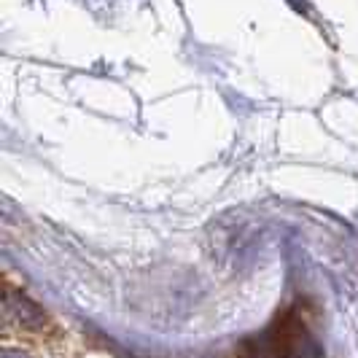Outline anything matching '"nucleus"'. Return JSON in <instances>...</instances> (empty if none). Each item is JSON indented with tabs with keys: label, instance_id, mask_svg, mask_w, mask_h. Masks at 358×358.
I'll return each mask as SVG.
<instances>
[{
	"label": "nucleus",
	"instance_id": "f03ea898",
	"mask_svg": "<svg viewBox=\"0 0 358 358\" xmlns=\"http://www.w3.org/2000/svg\"><path fill=\"white\" fill-rule=\"evenodd\" d=\"M3 315H6V321L14 323L22 331H41L46 323L41 307L33 299H27L24 294L11 291V288L3 291Z\"/></svg>",
	"mask_w": 358,
	"mask_h": 358
},
{
	"label": "nucleus",
	"instance_id": "f257e3e1",
	"mask_svg": "<svg viewBox=\"0 0 358 358\" xmlns=\"http://www.w3.org/2000/svg\"><path fill=\"white\" fill-rule=\"evenodd\" d=\"M234 358H321V345L291 310L256 337L240 342Z\"/></svg>",
	"mask_w": 358,
	"mask_h": 358
},
{
	"label": "nucleus",
	"instance_id": "7ed1b4c3",
	"mask_svg": "<svg viewBox=\"0 0 358 358\" xmlns=\"http://www.w3.org/2000/svg\"><path fill=\"white\" fill-rule=\"evenodd\" d=\"M3 358H30V356H27V353H22V350H6Z\"/></svg>",
	"mask_w": 358,
	"mask_h": 358
}]
</instances>
